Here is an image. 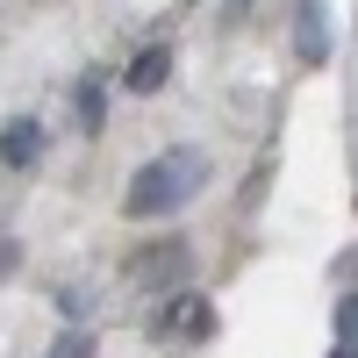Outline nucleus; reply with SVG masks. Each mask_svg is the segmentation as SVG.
Wrapping results in <instances>:
<instances>
[{
	"label": "nucleus",
	"mask_w": 358,
	"mask_h": 358,
	"mask_svg": "<svg viewBox=\"0 0 358 358\" xmlns=\"http://www.w3.org/2000/svg\"><path fill=\"white\" fill-rule=\"evenodd\" d=\"M208 151H194V143H165L158 158H143L136 172H129V187H122V215L129 222H172V215H187V208L201 201V187H208Z\"/></svg>",
	"instance_id": "1"
},
{
	"label": "nucleus",
	"mask_w": 358,
	"mask_h": 358,
	"mask_svg": "<svg viewBox=\"0 0 358 358\" xmlns=\"http://www.w3.org/2000/svg\"><path fill=\"white\" fill-rule=\"evenodd\" d=\"M330 344H358V287H344L330 301Z\"/></svg>",
	"instance_id": "9"
},
{
	"label": "nucleus",
	"mask_w": 358,
	"mask_h": 358,
	"mask_svg": "<svg viewBox=\"0 0 358 358\" xmlns=\"http://www.w3.org/2000/svg\"><path fill=\"white\" fill-rule=\"evenodd\" d=\"M43 358H101V337H94V330H72V322H65V330L43 344Z\"/></svg>",
	"instance_id": "8"
},
{
	"label": "nucleus",
	"mask_w": 358,
	"mask_h": 358,
	"mask_svg": "<svg viewBox=\"0 0 358 358\" xmlns=\"http://www.w3.org/2000/svg\"><path fill=\"white\" fill-rule=\"evenodd\" d=\"M351 280H358V251H344V258H337V287H351Z\"/></svg>",
	"instance_id": "12"
},
{
	"label": "nucleus",
	"mask_w": 358,
	"mask_h": 358,
	"mask_svg": "<svg viewBox=\"0 0 358 358\" xmlns=\"http://www.w3.org/2000/svg\"><path fill=\"white\" fill-rule=\"evenodd\" d=\"M72 122H79V136L108 129V72H79L72 79Z\"/></svg>",
	"instance_id": "7"
},
{
	"label": "nucleus",
	"mask_w": 358,
	"mask_h": 358,
	"mask_svg": "<svg viewBox=\"0 0 358 358\" xmlns=\"http://www.w3.org/2000/svg\"><path fill=\"white\" fill-rule=\"evenodd\" d=\"M143 337L151 344H208L215 337V301L194 294V287H179V294H165V301L143 308Z\"/></svg>",
	"instance_id": "3"
},
{
	"label": "nucleus",
	"mask_w": 358,
	"mask_h": 358,
	"mask_svg": "<svg viewBox=\"0 0 358 358\" xmlns=\"http://www.w3.org/2000/svg\"><path fill=\"white\" fill-rule=\"evenodd\" d=\"M15 265H22V244H15V236H0V280H15Z\"/></svg>",
	"instance_id": "11"
},
{
	"label": "nucleus",
	"mask_w": 358,
	"mask_h": 358,
	"mask_svg": "<svg viewBox=\"0 0 358 358\" xmlns=\"http://www.w3.org/2000/svg\"><path fill=\"white\" fill-rule=\"evenodd\" d=\"M287 43H294V65H308L322 72L330 65V50H337V22H330V0H287Z\"/></svg>",
	"instance_id": "4"
},
{
	"label": "nucleus",
	"mask_w": 358,
	"mask_h": 358,
	"mask_svg": "<svg viewBox=\"0 0 358 358\" xmlns=\"http://www.w3.org/2000/svg\"><path fill=\"white\" fill-rule=\"evenodd\" d=\"M330 358H358V344H330Z\"/></svg>",
	"instance_id": "13"
},
{
	"label": "nucleus",
	"mask_w": 358,
	"mask_h": 358,
	"mask_svg": "<svg viewBox=\"0 0 358 358\" xmlns=\"http://www.w3.org/2000/svg\"><path fill=\"white\" fill-rule=\"evenodd\" d=\"M122 86H129V94H143V101L165 94V86H172V43H143L129 65H122Z\"/></svg>",
	"instance_id": "6"
},
{
	"label": "nucleus",
	"mask_w": 358,
	"mask_h": 358,
	"mask_svg": "<svg viewBox=\"0 0 358 358\" xmlns=\"http://www.w3.org/2000/svg\"><path fill=\"white\" fill-rule=\"evenodd\" d=\"M215 22H222V29H244V22H251V0H215Z\"/></svg>",
	"instance_id": "10"
},
{
	"label": "nucleus",
	"mask_w": 358,
	"mask_h": 358,
	"mask_svg": "<svg viewBox=\"0 0 358 358\" xmlns=\"http://www.w3.org/2000/svg\"><path fill=\"white\" fill-rule=\"evenodd\" d=\"M43 158H50L43 115H8V122H0V172H36Z\"/></svg>",
	"instance_id": "5"
},
{
	"label": "nucleus",
	"mask_w": 358,
	"mask_h": 358,
	"mask_svg": "<svg viewBox=\"0 0 358 358\" xmlns=\"http://www.w3.org/2000/svg\"><path fill=\"white\" fill-rule=\"evenodd\" d=\"M122 280H129L136 301H165V294L194 287V244H187V236H151V244L129 251Z\"/></svg>",
	"instance_id": "2"
}]
</instances>
